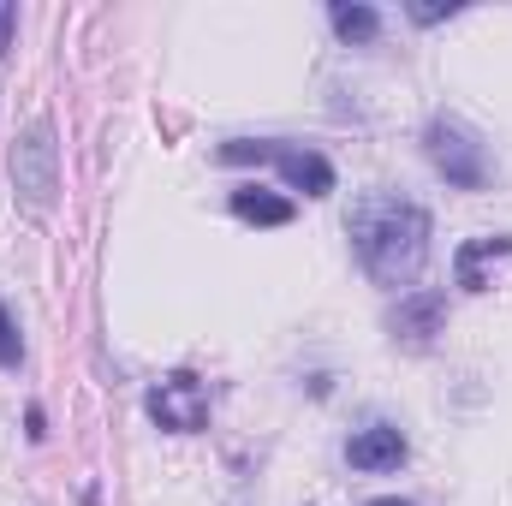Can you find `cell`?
Segmentation results:
<instances>
[{"mask_svg":"<svg viewBox=\"0 0 512 506\" xmlns=\"http://www.w3.org/2000/svg\"><path fill=\"white\" fill-rule=\"evenodd\" d=\"M405 435L393 429V423H370V429H358L352 441H346V465L352 471H370V477H382V471H399L405 465Z\"/></svg>","mask_w":512,"mask_h":506,"instance_id":"52a82bcc","label":"cell"},{"mask_svg":"<svg viewBox=\"0 0 512 506\" xmlns=\"http://www.w3.org/2000/svg\"><path fill=\"white\" fill-rule=\"evenodd\" d=\"M227 167H245V161H268L286 191H304V197H328L334 191V161L322 149H304V143H280V137H233L215 149Z\"/></svg>","mask_w":512,"mask_h":506,"instance_id":"7a4b0ae2","label":"cell"},{"mask_svg":"<svg viewBox=\"0 0 512 506\" xmlns=\"http://www.w3.org/2000/svg\"><path fill=\"white\" fill-rule=\"evenodd\" d=\"M328 24H334V36H340L346 48H370V42L382 36V12L364 6V0H334V6H328Z\"/></svg>","mask_w":512,"mask_h":506,"instance_id":"9c48e42d","label":"cell"},{"mask_svg":"<svg viewBox=\"0 0 512 506\" xmlns=\"http://www.w3.org/2000/svg\"><path fill=\"white\" fill-rule=\"evenodd\" d=\"M149 417H155L161 429H173V435L209 429V393H203V381L179 370V376H167L161 387H149Z\"/></svg>","mask_w":512,"mask_h":506,"instance_id":"8992f818","label":"cell"},{"mask_svg":"<svg viewBox=\"0 0 512 506\" xmlns=\"http://www.w3.org/2000/svg\"><path fill=\"white\" fill-rule=\"evenodd\" d=\"M501 256H512V233H495V239H471V245H459V256H453L459 286H465V292H483V286H489V280H483V268H489V262H501Z\"/></svg>","mask_w":512,"mask_h":506,"instance_id":"30bf717a","label":"cell"},{"mask_svg":"<svg viewBox=\"0 0 512 506\" xmlns=\"http://www.w3.org/2000/svg\"><path fill=\"white\" fill-rule=\"evenodd\" d=\"M18 364H24V334H18L12 310L0 304V370H18Z\"/></svg>","mask_w":512,"mask_h":506,"instance_id":"8fae6325","label":"cell"},{"mask_svg":"<svg viewBox=\"0 0 512 506\" xmlns=\"http://www.w3.org/2000/svg\"><path fill=\"white\" fill-rule=\"evenodd\" d=\"M453 12H459V0H447V6H441V0H411V6H405V18H411V24H423V30H429V24H441V18H453Z\"/></svg>","mask_w":512,"mask_h":506,"instance_id":"7c38bea8","label":"cell"},{"mask_svg":"<svg viewBox=\"0 0 512 506\" xmlns=\"http://www.w3.org/2000/svg\"><path fill=\"white\" fill-rule=\"evenodd\" d=\"M6 167H12V185H18V197L42 215V209H54V197H60V143H54V126L48 120H36V126L18 131V143H12V155H6Z\"/></svg>","mask_w":512,"mask_h":506,"instance_id":"277c9868","label":"cell"},{"mask_svg":"<svg viewBox=\"0 0 512 506\" xmlns=\"http://www.w3.org/2000/svg\"><path fill=\"white\" fill-rule=\"evenodd\" d=\"M423 155H429V167H435L453 191H483V185H489V149H483V137L465 126V120H453V114H435V120H429Z\"/></svg>","mask_w":512,"mask_h":506,"instance_id":"3957f363","label":"cell"},{"mask_svg":"<svg viewBox=\"0 0 512 506\" xmlns=\"http://www.w3.org/2000/svg\"><path fill=\"white\" fill-rule=\"evenodd\" d=\"M370 506H411V501H399V495H387V501H370Z\"/></svg>","mask_w":512,"mask_h":506,"instance_id":"5bb4252c","label":"cell"},{"mask_svg":"<svg viewBox=\"0 0 512 506\" xmlns=\"http://www.w3.org/2000/svg\"><path fill=\"white\" fill-rule=\"evenodd\" d=\"M227 209H233L245 227H286V221L298 215V209H292V197H274V191H262V185H233Z\"/></svg>","mask_w":512,"mask_h":506,"instance_id":"ba28073f","label":"cell"},{"mask_svg":"<svg viewBox=\"0 0 512 506\" xmlns=\"http://www.w3.org/2000/svg\"><path fill=\"white\" fill-rule=\"evenodd\" d=\"M12 36H18V6L0 0V60H6V48H12Z\"/></svg>","mask_w":512,"mask_h":506,"instance_id":"4fadbf2b","label":"cell"},{"mask_svg":"<svg viewBox=\"0 0 512 506\" xmlns=\"http://www.w3.org/2000/svg\"><path fill=\"white\" fill-rule=\"evenodd\" d=\"M441 328H447V292H435V286H417L387 310V334L405 352H429Z\"/></svg>","mask_w":512,"mask_h":506,"instance_id":"5b68a950","label":"cell"},{"mask_svg":"<svg viewBox=\"0 0 512 506\" xmlns=\"http://www.w3.org/2000/svg\"><path fill=\"white\" fill-rule=\"evenodd\" d=\"M346 233H352V251H358L364 274H370L376 286H411V280L423 274V262H429L435 221H429L423 203L370 191V197L352 209Z\"/></svg>","mask_w":512,"mask_h":506,"instance_id":"6da1fadb","label":"cell"}]
</instances>
